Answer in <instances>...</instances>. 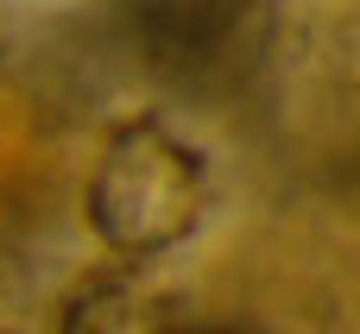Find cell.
I'll return each instance as SVG.
<instances>
[{"label":"cell","mask_w":360,"mask_h":334,"mask_svg":"<svg viewBox=\"0 0 360 334\" xmlns=\"http://www.w3.org/2000/svg\"><path fill=\"white\" fill-rule=\"evenodd\" d=\"M184 334H228V328H184Z\"/></svg>","instance_id":"cell-4"},{"label":"cell","mask_w":360,"mask_h":334,"mask_svg":"<svg viewBox=\"0 0 360 334\" xmlns=\"http://www.w3.org/2000/svg\"><path fill=\"white\" fill-rule=\"evenodd\" d=\"M209 208L202 158L158 120H127L108 133L95 177H89V227L114 253H171L196 234Z\"/></svg>","instance_id":"cell-1"},{"label":"cell","mask_w":360,"mask_h":334,"mask_svg":"<svg viewBox=\"0 0 360 334\" xmlns=\"http://www.w3.org/2000/svg\"><path fill=\"white\" fill-rule=\"evenodd\" d=\"M146 69L184 95L240 88L272 44V0H133Z\"/></svg>","instance_id":"cell-2"},{"label":"cell","mask_w":360,"mask_h":334,"mask_svg":"<svg viewBox=\"0 0 360 334\" xmlns=\"http://www.w3.org/2000/svg\"><path fill=\"white\" fill-rule=\"evenodd\" d=\"M184 328L190 322L177 316L171 297L127 284V278H95L63 309V334H184Z\"/></svg>","instance_id":"cell-3"}]
</instances>
